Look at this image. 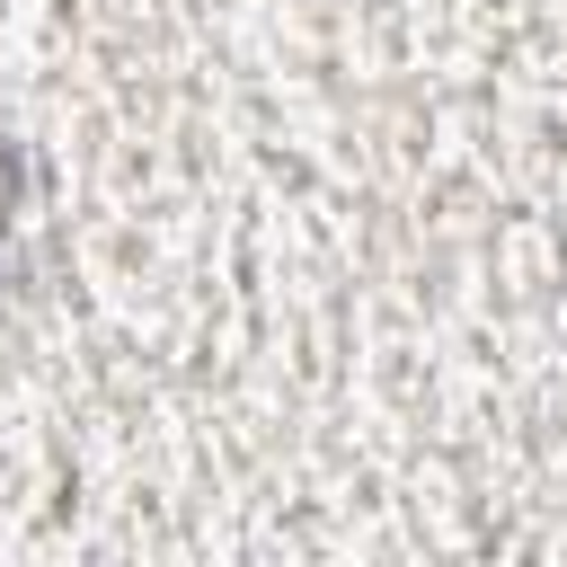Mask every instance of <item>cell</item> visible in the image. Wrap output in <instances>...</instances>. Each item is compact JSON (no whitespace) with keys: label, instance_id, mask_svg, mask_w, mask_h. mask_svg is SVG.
Returning a JSON list of instances; mask_svg holds the SVG:
<instances>
[{"label":"cell","instance_id":"cell-1","mask_svg":"<svg viewBox=\"0 0 567 567\" xmlns=\"http://www.w3.org/2000/svg\"><path fill=\"white\" fill-rule=\"evenodd\" d=\"M18 221H27V151H18V133L0 124V275H9V248H18Z\"/></svg>","mask_w":567,"mask_h":567}]
</instances>
